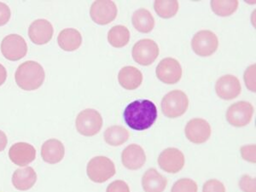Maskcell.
<instances>
[{"mask_svg":"<svg viewBox=\"0 0 256 192\" xmlns=\"http://www.w3.org/2000/svg\"><path fill=\"white\" fill-rule=\"evenodd\" d=\"M158 114V108L154 102L141 99L128 104L123 117L126 125L132 130L144 131L156 122Z\"/></svg>","mask_w":256,"mask_h":192,"instance_id":"obj_1","label":"cell"},{"mask_svg":"<svg viewBox=\"0 0 256 192\" xmlns=\"http://www.w3.org/2000/svg\"><path fill=\"white\" fill-rule=\"evenodd\" d=\"M44 68L34 61H26L20 64L15 74L16 84L24 90H37L44 83Z\"/></svg>","mask_w":256,"mask_h":192,"instance_id":"obj_2","label":"cell"},{"mask_svg":"<svg viewBox=\"0 0 256 192\" xmlns=\"http://www.w3.org/2000/svg\"><path fill=\"white\" fill-rule=\"evenodd\" d=\"M189 106L186 94L180 90H174L166 94L162 101V110L168 118H178L186 113Z\"/></svg>","mask_w":256,"mask_h":192,"instance_id":"obj_3","label":"cell"},{"mask_svg":"<svg viewBox=\"0 0 256 192\" xmlns=\"http://www.w3.org/2000/svg\"><path fill=\"white\" fill-rule=\"evenodd\" d=\"M88 177L95 183H104L116 174L113 162L106 156H96L88 162Z\"/></svg>","mask_w":256,"mask_h":192,"instance_id":"obj_4","label":"cell"},{"mask_svg":"<svg viewBox=\"0 0 256 192\" xmlns=\"http://www.w3.org/2000/svg\"><path fill=\"white\" fill-rule=\"evenodd\" d=\"M76 129L86 137L98 134L102 126V117L98 111L86 108L78 114L76 120Z\"/></svg>","mask_w":256,"mask_h":192,"instance_id":"obj_5","label":"cell"},{"mask_svg":"<svg viewBox=\"0 0 256 192\" xmlns=\"http://www.w3.org/2000/svg\"><path fill=\"white\" fill-rule=\"evenodd\" d=\"M218 46V37L210 30L199 31L192 38V49L200 56H210L216 52Z\"/></svg>","mask_w":256,"mask_h":192,"instance_id":"obj_6","label":"cell"},{"mask_svg":"<svg viewBox=\"0 0 256 192\" xmlns=\"http://www.w3.org/2000/svg\"><path fill=\"white\" fill-rule=\"evenodd\" d=\"M134 61L142 66L153 64L159 56V46L150 38H144L134 44L132 52Z\"/></svg>","mask_w":256,"mask_h":192,"instance_id":"obj_7","label":"cell"},{"mask_svg":"<svg viewBox=\"0 0 256 192\" xmlns=\"http://www.w3.org/2000/svg\"><path fill=\"white\" fill-rule=\"evenodd\" d=\"M1 52L10 61H18L26 55L28 44L20 35H7L1 42Z\"/></svg>","mask_w":256,"mask_h":192,"instance_id":"obj_8","label":"cell"},{"mask_svg":"<svg viewBox=\"0 0 256 192\" xmlns=\"http://www.w3.org/2000/svg\"><path fill=\"white\" fill-rule=\"evenodd\" d=\"M254 112V110L250 102L245 101L235 102L227 110V122L236 128L245 126L250 122Z\"/></svg>","mask_w":256,"mask_h":192,"instance_id":"obj_9","label":"cell"},{"mask_svg":"<svg viewBox=\"0 0 256 192\" xmlns=\"http://www.w3.org/2000/svg\"><path fill=\"white\" fill-rule=\"evenodd\" d=\"M117 6L110 0H98L90 6V16L94 22L107 25L117 16Z\"/></svg>","mask_w":256,"mask_h":192,"instance_id":"obj_10","label":"cell"},{"mask_svg":"<svg viewBox=\"0 0 256 192\" xmlns=\"http://www.w3.org/2000/svg\"><path fill=\"white\" fill-rule=\"evenodd\" d=\"M156 76L165 84H176L182 77L180 64L172 58L162 59L156 67Z\"/></svg>","mask_w":256,"mask_h":192,"instance_id":"obj_11","label":"cell"},{"mask_svg":"<svg viewBox=\"0 0 256 192\" xmlns=\"http://www.w3.org/2000/svg\"><path fill=\"white\" fill-rule=\"evenodd\" d=\"M184 156L176 148L164 150L158 158V164L163 171L169 174H177L184 166Z\"/></svg>","mask_w":256,"mask_h":192,"instance_id":"obj_12","label":"cell"},{"mask_svg":"<svg viewBox=\"0 0 256 192\" xmlns=\"http://www.w3.org/2000/svg\"><path fill=\"white\" fill-rule=\"evenodd\" d=\"M184 132L192 143L201 144L208 141L211 136V126L207 120L195 118L187 123Z\"/></svg>","mask_w":256,"mask_h":192,"instance_id":"obj_13","label":"cell"},{"mask_svg":"<svg viewBox=\"0 0 256 192\" xmlns=\"http://www.w3.org/2000/svg\"><path fill=\"white\" fill-rule=\"evenodd\" d=\"M216 94L220 98L232 100L241 94L242 86L236 76L226 74L217 80L216 84Z\"/></svg>","mask_w":256,"mask_h":192,"instance_id":"obj_14","label":"cell"},{"mask_svg":"<svg viewBox=\"0 0 256 192\" xmlns=\"http://www.w3.org/2000/svg\"><path fill=\"white\" fill-rule=\"evenodd\" d=\"M52 24L46 19H38L31 24L28 28V36L35 44H47L53 36Z\"/></svg>","mask_w":256,"mask_h":192,"instance_id":"obj_15","label":"cell"},{"mask_svg":"<svg viewBox=\"0 0 256 192\" xmlns=\"http://www.w3.org/2000/svg\"><path fill=\"white\" fill-rule=\"evenodd\" d=\"M9 158L16 165L25 166L35 160L36 150L30 144L16 143L10 148Z\"/></svg>","mask_w":256,"mask_h":192,"instance_id":"obj_16","label":"cell"},{"mask_svg":"<svg viewBox=\"0 0 256 192\" xmlns=\"http://www.w3.org/2000/svg\"><path fill=\"white\" fill-rule=\"evenodd\" d=\"M122 160L126 168L137 170L141 168L146 163V152L138 144H130L123 150Z\"/></svg>","mask_w":256,"mask_h":192,"instance_id":"obj_17","label":"cell"},{"mask_svg":"<svg viewBox=\"0 0 256 192\" xmlns=\"http://www.w3.org/2000/svg\"><path fill=\"white\" fill-rule=\"evenodd\" d=\"M65 148L61 141L52 138L46 141L41 147V156L46 162L56 164L64 158Z\"/></svg>","mask_w":256,"mask_h":192,"instance_id":"obj_18","label":"cell"},{"mask_svg":"<svg viewBox=\"0 0 256 192\" xmlns=\"http://www.w3.org/2000/svg\"><path fill=\"white\" fill-rule=\"evenodd\" d=\"M37 181V174L31 166L16 169L12 176V184L16 189L28 190L31 189Z\"/></svg>","mask_w":256,"mask_h":192,"instance_id":"obj_19","label":"cell"},{"mask_svg":"<svg viewBox=\"0 0 256 192\" xmlns=\"http://www.w3.org/2000/svg\"><path fill=\"white\" fill-rule=\"evenodd\" d=\"M118 80L120 84L126 90H135L142 84L143 74L137 68L126 66L120 71Z\"/></svg>","mask_w":256,"mask_h":192,"instance_id":"obj_20","label":"cell"},{"mask_svg":"<svg viewBox=\"0 0 256 192\" xmlns=\"http://www.w3.org/2000/svg\"><path fill=\"white\" fill-rule=\"evenodd\" d=\"M166 178L154 168L147 170L142 178V186L146 192H163L166 189Z\"/></svg>","mask_w":256,"mask_h":192,"instance_id":"obj_21","label":"cell"},{"mask_svg":"<svg viewBox=\"0 0 256 192\" xmlns=\"http://www.w3.org/2000/svg\"><path fill=\"white\" fill-rule=\"evenodd\" d=\"M58 43L65 52H74L82 46V35L74 28H65L59 34Z\"/></svg>","mask_w":256,"mask_h":192,"instance_id":"obj_22","label":"cell"},{"mask_svg":"<svg viewBox=\"0 0 256 192\" xmlns=\"http://www.w3.org/2000/svg\"><path fill=\"white\" fill-rule=\"evenodd\" d=\"M132 22L138 31L144 34L152 32L154 26V19L153 16L148 10L144 8L134 12L132 18Z\"/></svg>","mask_w":256,"mask_h":192,"instance_id":"obj_23","label":"cell"},{"mask_svg":"<svg viewBox=\"0 0 256 192\" xmlns=\"http://www.w3.org/2000/svg\"><path fill=\"white\" fill-rule=\"evenodd\" d=\"M129 137V132L122 126H112L104 132L105 141L111 146H122L128 141Z\"/></svg>","mask_w":256,"mask_h":192,"instance_id":"obj_24","label":"cell"},{"mask_svg":"<svg viewBox=\"0 0 256 192\" xmlns=\"http://www.w3.org/2000/svg\"><path fill=\"white\" fill-rule=\"evenodd\" d=\"M108 40L110 44L116 48L126 46L130 40V32L122 25L113 26L108 31Z\"/></svg>","mask_w":256,"mask_h":192,"instance_id":"obj_25","label":"cell"},{"mask_svg":"<svg viewBox=\"0 0 256 192\" xmlns=\"http://www.w3.org/2000/svg\"><path fill=\"white\" fill-rule=\"evenodd\" d=\"M178 2L176 0H156L154 1V9L162 18L168 19L177 14Z\"/></svg>","mask_w":256,"mask_h":192,"instance_id":"obj_26","label":"cell"},{"mask_svg":"<svg viewBox=\"0 0 256 192\" xmlns=\"http://www.w3.org/2000/svg\"><path fill=\"white\" fill-rule=\"evenodd\" d=\"M238 1L236 0H214L211 1L212 12L220 16H229L236 12L238 7Z\"/></svg>","mask_w":256,"mask_h":192,"instance_id":"obj_27","label":"cell"},{"mask_svg":"<svg viewBox=\"0 0 256 192\" xmlns=\"http://www.w3.org/2000/svg\"><path fill=\"white\" fill-rule=\"evenodd\" d=\"M198 184L190 178H181L172 186L171 192H198Z\"/></svg>","mask_w":256,"mask_h":192,"instance_id":"obj_28","label":"cell"},{"mask_svg":"<svg viewBox=\"0 0 256 192\" xmlns=\"http://www.w3.org/2000/svg\"><path fill=\"white\" fill-rule=\"evenodd\" d=\"M256 64L250 65V67L248 68L244 73L245 84L248 90L254 92H256Z\"/></svg>","mask_w":256,"mask_h":192,"instance_id":"obj_29","label":"cell"},{"mask_svg":"<svg viewBox=\"0 0 256 192\" xmlns=\"http://www.w3.org/2000/svg\"><path fill=\"white\" fill-rule=\"evenodd\" d=\"M239 186L244 192H256V180L250 175H242L239 181Z\"/></svg>","mask_w":256,"mask_h":192,"instance_id":"obj_30","label":"cell"},{"mask_svg":"<svg viewBox=\"0 0 256 192\" xmlns=\"http://www.w3.org/2000/svg\"><path fill=\"white\" fill-rule=\"evenodd\" d=\"M242 158L245 160L250 162H256V146L250 144V146H244L242 147L240 150Z\"/></svg>","mask_w":256,"mask_h":192,"instance_id":"obj_31","label":"cell"},{"mask_svg":"<svg viewBox=\"0 0 256 192\" xmlns=\"http://www.w3.org/2000/svg\"><path fill=\"white\" fill-rule=\"evenodd\" d=\"M202 192H226V187L220 181L210 180L204 184Z\"/></svg>","mask_w":256,"mask_h":192,"instance_id":"obj_32","label":"cell"},{"mask_svg":"<svg viewBox=\"0 0 256 192\" xmlns=\"http://www.w3.org/2000/svg\"><path fill=\"white\" fill-rule=\"evenodd\" d=\"M106 192H130V189L125 181L116 180L108 186Z\"/></svg>","mask_w":256,"mask_h":192,"instance_id":"obj_33","label":"cell"},{"mask_svg":"<svg viewBox=\"0 0 256 192\" xmlns=\"http://www.w3.org/2000/svg\"><path fill=\"white\" fill-rule=\"evenodd\" d=\"M10 16L12 12L9 6L6 4L0 2V26H4L9 22Z\"/></svg>","mask_w":256,"mask_h":192,"instance_id":"obj_34","label":"cell"},{"mask_svg":"<svg viewBox=\"0 0 256 192\" xmlns=\"http://www.w3.org/2000/svg\"><path fill=\"white\" fill-rule=\"evenodd\" d=\"M7 144H8V138H7L6 134L0 130V152H3L4 150L6 148Z\"/></svg>","mask_w":256,"mask_h":192,"instance_id":"obj_35","label":"cell"},{"mask_svg":"<svg viewBox=\"0 0 256 192\" xmlns=\"http://www.w3.org/2000/svg\"><path fill=\"white\" fill-rule=\"evenodd\" d=\"M6 79H7V71L6 68L0 64V86H2L6 82Z\"/></svg>","mask_w":256,"mask_h":192,"instance_id":"obj_36","label":"cell"}]
</instances>
